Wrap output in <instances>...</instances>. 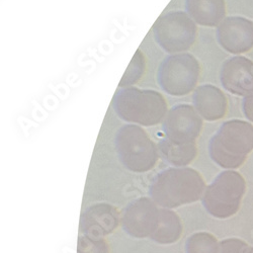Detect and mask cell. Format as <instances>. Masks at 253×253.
Wrapping results in <instances>:
<instances>
[{"label":"cell","instance_id":"obj_6","mask_svg":"<svg viewBox=\"0 0 253 253\" xmlns=\"http://www.w3.org/2000/svg\"><path fill=\"white\" fill-rule=\"evenodd\" d=\"M201 75L199 60L189 53L164 58L157 71L160 88L171 96H184L195 91Z\"/></svg>","mask_w":253,"mask_h":253},{"label":"cell","instance_id":"obj_11","mask_svg":"<svg viewBox=\"0 0 253 253\" xmlns=\"http://www.w3.org/2000/svg\"><path fill=\"white\" fill-rule=\"evenodd\" d=\"M121 223V214L116 207L108 203L89 206L80 218V234L104 238L115 232Z\"/></svg>","mask_w":253,"mask_h":253},{"label":"cell","instance_id":"obj_20","mask_svg":"<svg viewBox=\"0 0 253 253\" xmlns=\"http://www.w3.org/2000/svg\"><path fill=\"white\" fill-rule=\"evenodd\" d=\"M220 253H253V247L240 239L230 238L220 242Z\"/></svg>","mask_w":253,"mask_h":253},{"label":"cell","instance_id":"obj_15","mask_svg":"<svg viewBox=\"0 0 253 253\" xmlns=\"http://www.w3.org/2000/svg\"><path fill=\"white\" fill-rule=\"evenodd\" d=\"M182 233L180 217L170 209L160 208L158 222L150 239L160 245H170L177 242Z\"/></svg>","mask_w":253,"mask_h":253},{"label":"cell","instance_id":"obj_14","mask_svg":"<svg viewBox=\"0 0 253 253\" xmlns=\"http://www.w3.org/2000/svg\"><path fill=\"white\" fill-rule=\"evenodd\" d=\"M185 10L202 27H218L226 18L225 0H185Z\"/></svg>","mask_w":253,"mask_h":253},{"label":"cell","instance_id":"obj_9","mask_svg":"<svg viewBox=\"0 0 253 253\" xmlns=\"http://www.w3.org/2000/svg\"><path fill=\"white\" fill-rule=\"evenodd\" d=\"M160 207L149 198H140L126 206L121 214V225L129 236L136 239L150 238L154 232Z\"/></svg>","mask_w":253,"mask_h":253},{"label":"cell","instance_id":"obj_8","mask_svg":"<svg viewBox=\"0 0 253 253\" xmlns=\"http://www.w3.org/2000/svg\"><path fill=\"white\" fill-rule=\"evenodd\" d=\"M204 126V119L187 103L175 104L162 122V131L167 140L174 144L197 143Z\"/></svg>","mask_w":253,"mask_h":253},{"label":"cell","instance_id":"obj_19","mask_svg":"<svg viewBox=\"0 0 253 253\" xmlns=\"http://www.w3.org/2000/svg\"><path fill=\"white\" fill-rule=\"evenodd\" d=\"M77 253H110V246L104 238H95L80 234Z\"/></svg>","mask_w":253,"mask_h":253},{"label":"cell","instance_id":"obj_2","mask_svg":"<svg viewBox=\"0 0 253 253\" xmlns=\"http://www.w3.org/2000/svg\"><path fill=\"white\" fill-rule=\"evenodd\" d=\"M112 107L121 120L141 126L162 124L169 111L161 92L135 86L119 88L113 97Z\"/></svg>","mask_w":253,"mask_h":253},{"label":"cell","instance_id":"obj_1","mask_svg":"<svg viewBox=\"0 0 253 253\" xmlns=\"http://www.w3.org/2000/svg\"><path fill=\"white\" fill-rule=\"evenodd\" d=\"M206 183L191 167H169L157 173L149 186V197L164 209H176L203 198Z\"/></svg>","mask_w":253,"mask_h":253},{"label":"cell","instance_id":"obj_5","mask_svg":"<svg viewBox=\"0 0 253 253\" xmlns=\"http://www.w3.org/2000/svg\"><path fill=\"white\" fill-rule=\"evenodd\" d=\"M245 191L246 182L243 176L237 171L226 170L206 187L202 203L210 215L227 219L239 211Z\"/></svg>","mask_w":253,"mask_h":253},{"label":"cell","instance_id":"obj_16","mask_svg":"<svg viewBox=\"0 0 253 253\" xmlns=\"http://www.w3.org/2000/svg\"><path fill=\"white\" fill-rule=\"evenodd\" d=\"M160 157L173 167H187L198 155L197 143L193 144H174L163 138L158 143Z\"/></svg>","mask_w":253,"mask_h":253},{"label":"cell","instance_id":"obj_21","mask_svg":"<svg viewBox=\"0 0 253 253\" xmlns=\"http://www.w3.org/2000/svg\"><path fill=\"white\" fill-rule=\"evenodd\" d=\"M242 109L246 119L253 123V92L244 97Z\"/></svg>","mask_w":253,"mask_h":253},{"label":"cell","instance_id":"obj_7","mask_svg":"<svg viewBox=\"0 0 253 253\" xmlns=\"http://www.w3.org/2000/svg\"><path fill=\"white\" fill-rule=\"evenodd\" d=\"M157 45L167 54L186 53L197 41V24L186 11L173 10L162 14L153 26Z\"/></svg>","mask_w":253,"mask_h":253},{"label":"cell","instance_id":"obj_12","mask_svg":"<svg viewBox=\"0 0 253 253\" xmlns=\"http://www.w3.org/2000/svg\"><path fill=\"white\" fill-rule=\"evenodd\" d=\"M220 81L230 93L247 96L253 92V62L244 56L229 58L221 66Z\"/></svg>","mask_w":253,"mask_h":253},{"label":"cell","instance_id":"obj_3","mask_svg":"<svg viewBox=\"0 0 253 253\" xmlns=\"http://www.w3.org/2000/svg\"><path fill=\"white\" fill-rule=\"evenodd\" d=\"M252 150L253 126L241 120L223 123L209 143L211 159L228 170L244 164Z\"/></svg>","mask_w":253,"mask_h":253},{"label":"cell","instance_id":"obj_4","mask_svg":"<svg viewBox=\"0 0 253 253\" xmlns=\"http://www.w3.org/2000/svg\"><path fill=\"white\" fill-rule=\"evenodd\" d=\"M115 148L121 163L134 173L152 170L160 157L158 146L141 126L126 124L118 130Z\"/></svg>","mask_w":253,"mask_h":253},{"label":"cell","instance_id":"obj_17","mask_svg":"<svg viewBox=\"0 0 253 253\" xmlns=\"http://www.w3.org/2000/svg\"><path fill=\"white\" fill-rule=\"evenodd\" d=\"M185 253H220V243L208 232H197L186 239Z\"/></svg>","mask_w":253,"mask_h":253},{"label":"cell","instance_id":"obj_10","mask_svg":"<svg viewBox=\"0 0 253 253\" xmlns=\"http://www.w3.org/2000/svg\"><path fill=\"white\" fill-rule=\"evenodd\" d=\"M217 41L231 54H243L253 48V23L241 16H229L217 27Z\"/></svg>","mask_w":253,"mask_h":253},{"label":"cell","instance_id":"obj_13","mask_svg":"<svg viewBox=\"0 0 253 253\" xmlns=\"http://www.w3.org/2000/svg\"><path fill=\"white\" fill-rule=\"evenodd\" d=\"M193 104L199 115L208 122L223 119L228 110L225 93L212 84L198 86L193 93Z\"/></svg>","mask_w":253,"mask_h":253},{"label":"cell","instance_id":"obj_18","mask_svg":"<svg viewBox=\"0 0 253 253\" xmlns=\"http://www.w3.org/2000/svg\"><path fill=\"white\" fill-rule=\"evenodd\" d=\"M146 69V59L141 50H137L135 53L131 63L126 68L121 82H120V88L124 87H131L134 86L136 83H138L141 78L143 77Z\"/></svg>","mask_w":253,"mask_h":253}]
</instances>
